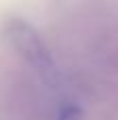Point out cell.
I'll list each match as a JSON object with an SVG mask.
<instances>
[{"label":"cell","mask_w":118,"mask_h":120,"mask_svg":"<svg viewBox=\"0 0 118 120\" xmlns=\"http://www.w3.org/2000/svg\"><path fill=\"white\" fill-rule=\"evenodd\" d=\"M80 116H82L80 108L74 105V103H70V105H63V108H61L59 118H57V120H80Z\"/></svg>","instance_id":"2"},{"label":"cell","mask_w":118,"mask_h":120,"mask_svg":"<svg viewBox=\"0 0 118 120\" xmlns=\"http://www.w3.org/2000/svg\"><path fill=\"white\" fill-rule=\"evenodd\" d=\"M4 36L8 40V44L13 46V51L19 53V57L32 68V72L49 89L59 86L57 65L36 30H32L23 19H8L4 25Z\"/></svg>","instance_id":"1"}]
</instances>
